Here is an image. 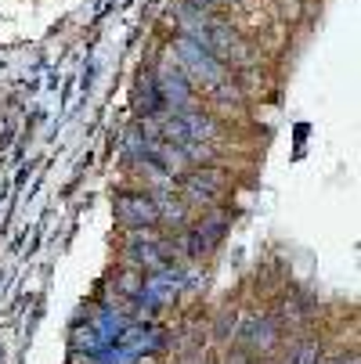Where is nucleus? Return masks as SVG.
<instances>
[{
  "label": "nucleus",
  "instance_id": "1",
  "mask_svg": "<svg viewBox=\"0 0 361 364\" xmlns=\"http://www.w3.org/2000/svg\"><path fill=\"white\" fill-rule=\"evenodd\" d=\"M174 62H177V69L188 76V83L195 90H214L221 80H228V65L217 62L202 43H195L188 36H177L174 40Z\"/></svg>",
  "mask_w": 361,
  "mask_h": 364
},
{
  "label": "nucleus",
  "instance_id": "2",
  "mask_svg": "<svg viewBox=\"0 0 361 364\" xmlns=\"http://www.w3.org/2000/svg\"><path fill=\"white\" fill-rule=\"evenodd\" d=\"M228 195V173L217 170V166H199V170H188L184 181H181V198L188 205H202V210H214L221 205Z\"/></svg>",
  "mask_w": 361,
  "mask_h": 364
},
{
  "label": "nucleus",
  "instance_id": "3",
  "mask_svg": "<svg viewBox=\"0 0 361 364\" xmlns=\"http://www.w3.org/2000/svg\"><path fill=\"white\" fill-rule=\"evenodd\" d=\"M282 343V325L278 318H268V314H246L242 325H239V346L246 357H268L275 353Z\"/></svg>",
  "mask_w": 361,
  "mask_h": 364
},
{
  "label": "nucleus",
  "instance_id": "4",
  "mask_svg": "<svg viewBox=\"0 0 361 364\" xmlns=\"http://www.w3.org/2000/svg\"><path fill=\"white\" fill-rule=\"evenodd\" d=\"M228 210H221V205H214L210 213H206L192 231H184V238H181V245H184V252L188 256H206L221 238H224V231H228Z\"/></svg>",
  "mask_w": 361,
  "mask_h": 364
},
{
  "label": "nucleus",
  "instance_id": "5",
  "mask_svg": "<svg viewBox=\"0 0 361 364\" xmlns=\"http://www.w3.org/2000/svg\"><path fill=\"white\" fill-rule=\"evenodd\" d=\"M152 80H156V90H159V101L163 109L170 112H181V109H192L195 105V87L188 83V76L174 65H159V73H152Z\"/></svg>",
  "mask_w": 361,
  "mask_h": 364
},
{
  "label": "nucleus",
  "instance_id": "6",
  "mask_svg": "<svg viewBox=\"0 0 361 364\" xmlns=\"http://www.w3.org/2000/svg\"><path fill=\"white\" fill-rule=\"evenodd\" d=\"M116 220L123 224V231L159 224V217H156V202H152L148 191H123V195H116Z\"/></svg>",
  "mask_w": 361,
  "mask_h": 364
},
{
  "label": "nucleus",
  "instance_id": "7",
  "mask_svg": "<svg viewBox=\"0 0 361 364\" xmlns=\"http://www.w3.org/2000/svg\"><path fill=\"white\" fill-rule=\"evenodd\" d=\"M177 119H181V127H184L188 141H206V144H214V141L221 137V123H217L210 112H199V109H181V112H177Z\"/></svg>",
  "mask_w": 361,
  "mask_h": 364
},
{
  "label": "nucleus",
  "instance_id": "8",
  "mask_svg": "<svg viewBox=\"0 0 361 364\" xmlns=\"http://www.w3.org/2000/svg\"><path fill=\"white\" fill-rule=\"evenodd\" d=\"M152 202H156V217L159 224H170V228H184L188 224V202L181 195H174V188H163V191H148Z\"/></svg>",
  "mask_w": 361,
  "mask_h": 364
},
{
  "label": "nucleus",
  "instance_id": "9",
  "mask_svg": "<svg viewBox=\"0 0 361 364\" xmlns=\"http://www.w3.org/2000/svg\"><path fill=\"white\" fill-rule=\"evenodd\" d=\"M318 360H322L318 339H296V343L289 346V353H286L278 364H318Z\"/></svg>",
  "mask_w": 361,
  "mask_h": 364
},
{
  "label": "nucleus",
  "instance_id": "10",
  "mask_svg": "<svg viewBox=\"0 0 361 364\" xmlns=\"http://www.w3.org/2000/svg\"><path fill=\"white\" fill-rule=\"evenodd\" d=\"M116 292H123V296H130V299H141V292H145V274H141L137 267L120 271V274H116Z\"/></svg>",
  "mask_w": 361,
  "mask_h": 364
},
{
  "label": "nucleus",
  "instance_id": "11",
  "mask_svg": "<svg viewBox=\"0 0 361 364\" xmlns=\"http://www.w3.org/2000/svg\"><path fill=\"white\" fill-rule=\"evenodd\" d=\"M184 4H192V8H199V11H206V15H224V11H228L224 0H184Z\"/></svg>",
  "mask_w": 361,
  "mask_h": 364
},
{
  "label": "nucleus",
  "instance_id": "12",
  "mask_svg": "<svg viewBox=\"0 0 361 364\" xmlns=\"http://www.w3.org/2000/svg\"><path fill=\"white\" fill-rule=\"evenodd\" d=\"M224 364H253V360H249V357H246V353H235V357H228V360H224Z\"/></svg>",
  "mask_w": 361,
  "mask_h": 364
},
{
  "label": "nucleus",
  "instance_id": "13",
  "mask_svg": "<svg viewBox=\"0 0 361 364\" xmlns=\"http://www.w3.org/2000/svg\"><path fill=\"white\" fill-rule=\"evenodd\" d=\"M224 4H228V8H235V4H239V0H224Z\"/></svg>",
  "mask_w": 361,
  "mask_h": 364
}]
</instances>
